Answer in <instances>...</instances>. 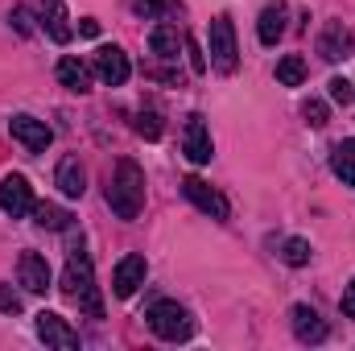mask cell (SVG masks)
I'll return each instance as SVG.
<instances>
[{
    "instance_id": "cell-1",
    "label": "cell",
    "mask_w": 355,
    "mask_h": 351,
    "mask_svg": "<svg viewBox=\"0 0 355 351\" xmlns=\"http://www.w3.org/2000/svg\"><path fill=\"white\" fill-rule=\"evenodd\" d=\"M107 207L120 215V219H137L141 207H145V170L137 162H120L116 174L107 182Z\"/></svg>"
},
{
    "instance_id": "cell-2",
    "label": "cell",
    "mask_w": 355,
    "mask_h": 351,
    "mask_svg": "<svg viewBox=\"0 0 355 351\" xmlns=\"http://www.w3.org/2000/svg\"><path fill=\"white\" fill-rule=\"evenodd\" d=\"M62 293L71 302H79V310H87L91 318H103V302H99V289H95V268H91V257L83 248H75L67 268H62Z\"/></svg>"
},
{
    "instance_id": "cell-3",
    "label": "cell",
    "mask_w": 355,
    "mask_h": 351,
    "mask_svg": "<svg viewBox=\"0 0 355 351\" xmlns=\"http://www.w3.org/2000/svg\"><path fill=\"white\" fill-rule=\"evenodd\" d=\"M145 318H149L153 335H157V339H166V343H178V339H190V331H194V323H190L186 306H178V302H170V298L153 302Z\"/></svg>"
},
{
    "instance_id": "cell-4",
    "label": "cell",
    "mask_w": 355,
    "mask_h": 351,
    "mask_svg": "<svg viewBox=\"0 0 355 351\" xmlns=\"http://www.w3.org/2000/svg\"><path fill=\"white\" fill-rule=\"evenodd\" d=\"M236 62H240L236 25H232V17H215V21H211V67L223 71V75H232Z\"/></svg>"
},
{
    "instance_id": "cell-5",
    "label": "cell",
    "mask_w": 355,
    "mask_h": 351,
    "mask_svg": "<svg viewBox=\"0 0 355 351\" xmlns=\"http://www.w3.org/2000/svg\"><path fill=\"white\" fill-rule=\"evenodd\" d=\"M182 194L202 211V215H211V219H227L232 215V207H227V198L211 186V182H202L198 174H190V178H182Z\"/></svg>"
},
{
    "instance_id": "cell-6",
    "label": "cell",
    "mask_w": 355,
    "mask_h": 351,
    "mask_svg": "<svg viewBox=\"0 0 355 351\" xmlns=\"http://www.w3.org/2000/svg\"><path fill=\"white\" fill-rule=\"evenodd\" d=\"M8 132H12V141H21L29 153H46V149H50V141H54L50 124H46V120H37V116H25V112L8 120Z\"/></svg>"
},
{
    "instance_id": "cell-7",
    "label": "cell",
    "mask_w": 355,
    "mask_h": 351,
    "mask_svg": "<svg viewBox=\"0 0 355 351\" xmlns=\"http://www.w3.org/2000/svg\"><path fill=\"white\" fill-rule=\"evenodd\" d=\"M95 75L107 83V87H124L128 75H132V62L120 46H99L95 50Z\"/></svg>"
},
{
    "instance_id": "cell-8",
    "label": "cell",
    "mask_w": 355,
    "mask_h": 351,
    "mask_svg": "<svg viewBox=\"0 0 355 351\" xmlns=\"http://www.w3.org/2000/svg\"><path fill=\"white\" fill-rule=\"evenodd\" d=\"M145 277H149V261L141 252H128L124 261L116 264V273H112V293L116 298H132L145 285Z\"/></svg>"
},
{
    "instance_id": "cell-9",
    "label": "cell",
    "mask_w": 355,
    "mask_h": 351,
    "mask_svg": "<svg viewBox=\"0 0 355 351\" xmlns=\"http://www.w3.org/2000/svg\"><path fill=\"white\" fill-rule=\"evenodd\" d=\"M33 327H37V339H42V343H50V348H62V351L79 348V331H71V323H67L62 314L42 310V314L33 318Z\"/></svg>"
},
{
    "instance_id": "cell-10",
    "label": "cell",
    "mask_w": 355,
    "mask_h": 351,
    "mask_svg": "<svg viewBox=\"0 0 355 351\" xmlns=\"http://www.w3.org/2000/svg\"><path fill=\"white\" fill-rule=\"evenodd\" d=\"M0 207H4V215H12V219L29 215V211H33V186L21 174H4L0 178Z\"/></svg>"
},
{
    "instance_id": "cell-11",
    "label": "cell",
    "mask_w": 355,
    "mask_h": 351,
    "mask_svg": "<svg viewBox=\"0 0 355 351\" xmlns=\"http://www.w3.org/2000/svg\"><path fill=\"white\" fill-rule=\"evenodd\" d=\"M182 153H186L194 166H207V162H211L215 145H211V128H207V120H202V116H190V120H186V132H182Z\"/></svg>"
},
{
    "instance_id": "cell-12",
    "label": "cell",
    "mask_w": 355,
    "mask_h": 351,
    "mask_svg": "<svg viewBox=\"0 0 355 351\" xmlns=\"http://www.w3.org/2000/svg\"><path fill=\"white\" fill-rule=\"evenodd\" d=\"M352 50H355L352 29H347L343 21H331V25L322 29V37H318V54H322L327 62H339V58H347Z\"/></svg>"
},
{
    "instance_id": "cell-13",
    "label": "cell",
    "mask_w": 355,
    "mask_h": 351,
    "mask_svg": "<svg viewBox=\"0 0 355 351\" xmlns=\"http://www.w3.org/2000/svg\"><path fill=\"white\" fill-rule=\"evenodd\" d=\"M289 323H293V335H297L302 343H322V339H327V323L318 318L314 306H293V310H289Z\"/></svg>"
},
{
    "instance_id": "cell-14",
    "label": "cell",
    "mask_w": 355,
    "mask_h": 351,
    "mask_svg": "<svg viewBox=\"0 0 355 351\" xmlns=\"http://www.w3.org/2000/svg\"><path fill=\"white\" fill-rule=\"evenodd\" d=\"M54 186H58L67 198H83V190H87V170H83V162H79V157H62L58 170H54Z\"/></svg>"
},
{
    "instance_id": "cell-15",
    "label": "cell",
    "mask_w": 355,
    "mask_h": 351,
    "mask_svg": "<svg viewBox=\"0 0 355 351\" xmlns=\"http://www.w3.org/2000/svg\"><path fill=\"white\" fill-rule=\"evenodd\" d=\"M17 273H21V285L29 293H46L50 289V264H46L42 252H25L21 264H17Z\"/></svg>"
},
{
    "instance_id": "cell-16",
    "label": "cell",
    "mask_w": 355,
    "mask_h": 351,
    "mask_svg": "<svg viewBox=\"0 0 355 351\" xmlns=\"http://www.w3.org/2000/svg\"><path fill=\"white\" fill-rule=\"evenodd\" d=\"M58 83H62L67 91H79V95H87V91H91V67H87V62H79L75 54L58 58Z\"/></svg>"
},
{
    "instance_id": "cell-17",
    "label": "cell",
    "mask_w": 355,
    "mask_h": 351,
    "mask_svg": "<svg viewBox=\"0 0 355 351\" xmlns=\"http://www.w3.org/2000/svg\"><path fill=\"white\" fill-rule=\"evenodd\" d=\"M281 33H285V4L277 0V4H265V8H261L257 37H261V46H277V42H281Z\"/></svg>"
},
{
    "instance_id": "cell-18",
    "label": "cell",
    "mask_w": 355,
    "mask_h": 351,
    "mask_svg": "<svg viewBox=\"0 0 355 351\" xmlns=\"http://www.w3.org/2000/svg\"><path fill=\"white\" fill-rule=\"evenodd\" d=\"M331 170H335V178H343V186H355V137L331 149Z\"/></svg>"
},
{
    "instance_id": "cell-19",
    "label": "cell",
    "mask_w": 355,
    "mask_h": 351,
    "mask_svg": "<svg viewBox=\"0 0 355 351\" xmlns=\"http://www.w3.org/2000/svg\"><path fill=\"white\" fill-rule=\"evenodd\" d=\"M149 46H153V54H157V58H170V62H174L178 50L186 46V37L178 33L174 25H157V29L149 33Z\"/></svg>"
},
{
    "instance_id": "cell-20",
    "label": "cell",
    "mask_w": 355,
    "mask_h": 351,
    "mask_svg": "<svg viewBox=\"0 0 355 351\" xmlns=\"http://www.w3.org/2000/svg\"><path fill=\"white\" fill-rule=\"evenodd\" d=\"M42 25L54 42H71V25H67V8L62 4H46L42 8Z\"/></svg>"
},
{
    "instance_id": "cell-21",
    "label": "cell",
    "mask_w": 355,
    "mask_h": 351,
    "mask_svg": "<svg viewBox=\"0 0 355 351\" xmlns=\"http://www.w3.org/2000/svg\"><path fill=\"white\" fill-rule=\"evenodd\" d=\"M277 83H285V87H302V83H306V62H302L297 54H285V58L277 62Z\"/></svg>"
},
{
    "instance_id": "cell-22",
    "label": "cell",
    "mask_w": 355,
    "mask_h": 351,
    "mask_svg": "<svg viewBox=\"0 0 355 351\" xmlns=\"http://www.w3.org/2000/svg\"><path fill=\"white\" fill-rule=\"evenodd\" d=\"M33 215H37V228H50V232H62L71 223V215L54 203H33Z\"/></svg>"
},
{
    "instance_id": "cell-23",
    "label": "cell",
    "mask_w": 355,
    "mask_h": 351,
    "mask_svg": "<svg viewBox=\"0 0 355 351\" xmlns=\"http://www.w3.org/2000/svg\"><path fill=\"white\" fill-rule=\"evenodd\" d=\"M285 264H293V268H302V264H310V244L306 240H285Z\"/></svg>"
},
{
    "instance_id": "cell-24",
    "label": "cell",
    "mask_w": 355,
    "mask_h": 351,
    "mask_svg": "<svg viewBox=\"0 0 355 351\" xmlns=\"http://www.w3.org/2000/svg\"><path fill=\"white\" fill-rule=\"evenodd\" d=\"M327 91H331V99H335L339 108H347V103L355 99V87L347 83V79H331V83H327Z\"/></svg>"
},
{
    "instance_id": "cell-25",
    "label": "cell",
    "mask_w": 355,
    "mask_h": 351,
    "mask_svg": "<svg viewBox=\"0 0 355 351\" xmlns=\"http://www.w3.org/2000/svg\"><path fill=\"white\" fill-rule=\"evenodd\" d=\"M302 116H306L314 128H322V124H327V103H322V99H306V103H302Z\"/></svg>"
},
{
    "instance_id": "cell-26",
    "label": "cell",
    "mask_w": 355,
    "mask_h": 351,
    "mask_svg": "<svg viewBox=\"0 0 355 351\" xmlns=\"http://www.w3.org/2000/svg\"><path fill=\"white\" fill-rule=\"evenodd\" d=\"M132 8H137L141 17H162V12L174 8V0H132Z\"/></svg>"
},
{
    "instance_id": "cell-27",
    "label": "cell",
    "mask_w": 355,
    "mask_h": 351,
    "mask_svg": "<svg viewBox=\"0 0 355 351\" xmlns=\"http://www.w3.org/2000/svg\"><path fill=\"white\" fill-rule=\"evenodd\" d=\"M137 132H141V137H162V120H157L153 112H141V116H137Z\"/></svg>"
},
{
    "instance_id": "cell-28",
    "label": "cell",
    "mask_w": 355,
    "mask_h": 351,
    "mask_svg": "<svg viewBox=\"0 0 355 351\" xmlns=\"http://www.w3.org/2000/svg\"><path fill=\"white\" fill-rule=\"evenodd\" d=\"M0 310L4 314H21V293H12L8 285H0Z\"/></svg>"
},
{
    "instance_id": "cell-29",
    "label": "cell",
    "mask_w": 355,
    "mask_h": 351,
    "mask_svg": "<svg viewBox=\"0 0 355 351\" xmlns=\"http://www.w3.org/2000/svg\"><path fill=\"white\" fill-rule=\"evenodd\" d=\"M339 306H343V314H347V318H355V277H352V285L343 289V298H339Z\"/></svg>"
},
{
    "instance_id": "cell-30",
    "label": "cell",
    "mask_w": 355,
    "mask_h": 351,
    "mask_svg": "<svg viewBox=\"0 0 355 351\" xmlns=\"http://www.w3.org/2000/svg\"><path fill=\"white\" fill-rule=\"evenodd\" d=\"M12 25H17L21 33H29V29H33V25H29V8H25V4H17V8H12Z\"/></svg>"
},
{
    "instance_id": "cell-31",
    "label": "cell",
    "mask_w": 355,
    "mask_h": 351,
    "mask_svg": "<svg viewBox=\"0 0 355 351\" xmlns=\"http://www.w3.org/2000/svg\"><path fill=\"white\" fill-rule=\"evenodd\" d=\"M79 33H83V37H95V33H99V21H95V17H79Z\"/></svg>"
}]
</instances>
